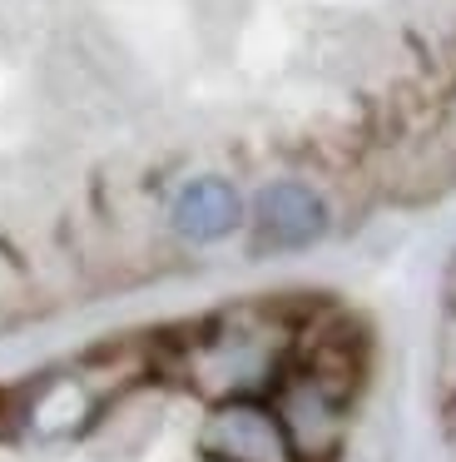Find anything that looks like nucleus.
Instances as JSON below:
<instances>
[{
	"instance_id": "obj_6",
	"label": "nucleus",
	"mask_w": 456,
	"mask_h": 462,
	"mask_svg": "<svg viewBox=\"0 0 456 462\" xmlns=\"http://www.w3.org/2000/svg\"><path fill=\"white\" fill-rule=\"evenodd\" d=\"M442 442H446V457L456 462V388L446 393V402H442Z\"/></svg>"
},
{
	"instance_id": "obj_3",
	"label": "nucleus",
	"mask_w": 456,
	"mask_h": 462,
	"mask_svg": "<svg viewBox=\"0 0 456 462\" xmlns=\"http://www.w3.org/2000/svg\"><path fill=\"white\" fill-rule=\"evenodd\" d=\"M248 254L253 259H278V254H303L333 234V204L307 180H268L248 199Z\"/></svg>"
},
{
	"instance_id": "obj_2",
	"label": "nucleus",
	"mask_w": 456,
	"mask_h": 462,
	"mask_svg": "<svg viewBox=\"0 0 456 462\" xmlns=\"http://www.w3.org/2000/svg\"><path fill=\"white\" fill-rule=\"evenodd\" d=\"M362 338L337 323H303L297 353L273 383L278 422L297 462H337L352 438V412L362 393Z\"/></svg>"
},
{
	"instance_id": "obj_7",
	"label": "nucleus",
	"mask_w": 456,
	"mask_h": 462,
	"mask_svg": "<svg viewBox=\"0 0 456 462\" xmlns=\"http://www.w3.org/2000/svg\"><path fill=\"white\" fill-rule=\"evenodd\" d=\"M0 422H5V418H0Z\"/></svg>"
},
{
	"instance_id": "obj_1",
	"label": "nucleus",
	"mask_w": 456,
	"mask_h": 462,
	"mask_svg": "<svg viewBox=\"0 0 456 462\" xmlns=\"http://www.w3.org/2000/svg\"><path fill=\"white\" fill-rule=\"evenodd\" d=\"M303 313L283 299H243L198 319L178 343H169V378L204 402L268 398L297 353Z\"/></svg>"
},
{
	"instance_id": "obj_5",
	"label": "nucleus",
	"mask_w": 456,
	"mask_h": 462,
	"mask_svg": "<svg viewBox=\"0 0 456 462\" xmlns=\"http://www.w3.org/2000/svg\"><path fill=\"white\" fill-rule=\"evenodd\" d=\"M248 224V199L228 174H194L169 199V234L188 249L228 244Z\"/></svg>"
},
{
	"instance_id": "obj_4",
	"label": "nucleus",
	"mask_w": 456,
	"mask_h": 462,
	"mask_svg": "<svg viewBox=\"0 0 456 462\" xmlns=\"http://www.w3.org/2000/svg\"><path fill=\"white\" fill-rule=\"evenodd\" d=\"M198 457L204 462H297L283 422L268 398H223L198 418Z\"/></svg>"
}]
</instances>
